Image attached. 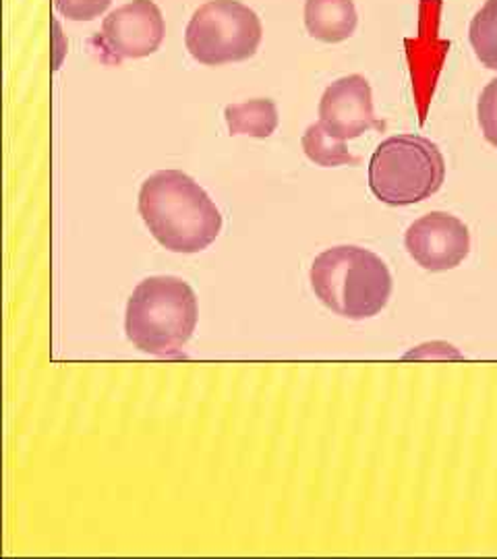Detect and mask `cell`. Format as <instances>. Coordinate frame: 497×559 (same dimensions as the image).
<instances>
[{"label": "cell", "instance_id": "cell-1", "mask_svg": "<svg viewBox=\"0 0 497 559\" xmlns=\"http://www.w3.org/2000/svg\"><path fill=\"white\" fill-rule=\"evenodd\" d=\"M138 207L152 237L173 253H199L222 230L216 203L182 170H158L143 180Z\"/></svg>", "mask_w": 497, "mask_h": 559}, {"label": "cell", "instance_id": "cell-2", "mask_svg": "<svg viewBox=\"0 0 497 559\" xmlns=\"http://www.w3.org/2000/svg\"><path fill=\"white\" fill-rule=\"evenodd\" d=\"M309 280L323 307L353 321L379 316L394 286L383 260L355 245H340L319 253L311 263Z\"/></svg>", "mask_w": 497, "mask_h": 559}, {"label": "cell", "instance_id": "cell-3", "mask_svg": "<svg viewBox=\"0 0 497 559\" xmlns=\"http://www.w3.org/2000/svg\"><path fill=\"white\" fill-rule=\"evenodd\" d=\"M198 297L185 280L154 276L140 282L125 311V332L141 353L177 357L198 328Z\"/></svg>", "mask_w": 497, "mask_h": 559}, {"label": "cell", "instance_id": "cell-4", "mask_svg": "<svg viewBox=\"0 0 497 559\" xmlns=\"http://www.w3.org/2000/svg\"><path fill=\"white\" fill-rule=\"evenodd\" d=\"M446 180V160L438 145L421 135L381 141L369 162V189L376 200L402 207L429 200Z\"/></svg>", "mask_w": 497, "mask_h": 559}, {"label": "cell", "instance_id": "cell-5", "mask_svg": "<svg viewBox=\"0 0 497 559\" xmlns=\"http://www.w3.org/2000/svg\"><path fill=\"white\" fill-rule=\"evenodd\" d=\"M263 38V25L253 9L240 0H208L185 29V46L205 67L251 59Z\"/></svg>", "mask_w": 497, "mask_h": 559}, {"label": "cell", "instance_id": "cell-6", "mask_svg": "<svg viewBox=\"0 0 497 559\" xmlns=\"http://www.w3.org/2000/svg\"><path fill=\"white\" fill-rule=\"evenodd\" d=\"M166 36V21L154 0H131L108 13L98 44L113 62L145 59L158 52Z\"/></svg>", "mask_w": 497, "mask_h": 559}, {"label": "cell", "instance_id": "cell-7", "mask_svg": "<svg viewBox=\"0 0 497 559\" xmlns=\"http://www.w3.org/2000/svg\"><path fill=\"white\" fill-rule=\"evenodd\" d=\"M404 247L423 270L448 272L469 258L471 233L469 226L457 216L431 212L409 226Z\"/></svg>", "mask_w": 497, "mask_h": 559}, {"label": "cell", "instance_id": "cell-8", "mask_svg": "<svg viewBox=\"0 0 497 559\" xmlns=\"http://www.w3.org/2000/svg\"><path fill=\"white\" fill-rule=\"evenodd\" d=\"M319 122L340 141L357 140L369 129H379L369 81L346 75L328 85L319 100Z\"/></svg>", "mask_w": 497, "mask_h": 559}, {"label": "cell", "instance_id": "cell-9", "mask_svg": "<svg viewBox=\"0 0 497 559\" xmlns=\"http://www.w3.org/2000/svg\"><path fill=\"white\" fill-rule=\"evenodd\" d=\"M353 0H305V27L311 38L326 44L348 40L357 29Z\"/></svg>", "mask_w": 497, "mask_h": 559}, {"label": "cell", "instance_id": "cell-10", "mask_svg": "<svg viewBox=\"0 0 497 559\" xmlns=\"http://www.w3.org/2000/svg\"><path fill=\"white\" fill-rule=\"evenodd\" d=\"M224 119L230 135H247L256 140H268L279 129V108L270 98L228 104Z\"/></svg>", "mask_w": 497, "mask_h": 559}, {"label": "cell", "instance_id": "cell-11", "mask_svg": "<svg viewBox=\"0 0 497 559\" xmlns=\"http://www.w3.org/2000/svg\"><path fill=\"white\" fill-rule=\"evenodd\" d=\"M303 152L309 160L323 168H336V166H344V164H357L358 158H355L348 150H346V141L336 140L332 138L321 122H313L307 127V131L303 133Z\"/></svg>", "mask_w": 497, "mask_h": 559}, {"label": "cell", "instance_id": "cell-12", "mask_svg": "<svg viewBox=\"0 0 497 559\" xmlns=\"http://www.w3.org/2000/svg\"><path fill=\"white\" fill-rule=\"evenodd\" d=\"M469 40L478 62L497 71V0H485L469 27Z\"/></svg>", "mask_w": 497, "mask_h": 559}, {"label": "cell", "instance_id": "cell-13", "mask_svg": "<svg viewBox=\"0 0 497 559\" xmlns=\"http://www.w3.org/2000/svg\"><path fill=\"white\" fill-rule=\"evenodd\" d=\"M483 138L497 147V78L485 85L477 106Z\"/></svg>", "mask_w": 497, "mask_h": 559}, {"label": "cell", "instance_id": "cell-14", "mask_svg": "<svg viewBox=\"0 0 497 559\" xmlns=\"http://www.w3.org/2000/svg\"><path fill=\"white\" fill-rule=\"evenodd\" d=\"M113 0H55V7L69 21H94L108 11Z\"/></svg>", "mask_w": 497, "mask_h": 559}]
</instances>
